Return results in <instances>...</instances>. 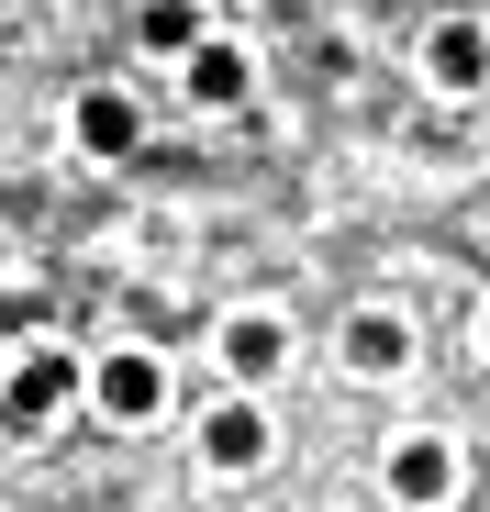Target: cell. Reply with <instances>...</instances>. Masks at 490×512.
<instances>
[{
    "label": "cell",
    "mask_w": 490,
    "mask_h": 512,
    "mask_svg": "<svg viewBox=\"0 0 490 512\" xmlns=\"http://www.w3.org/2000/svg\"><path fill=\"white\" fill-rule=\"evenodd\" d=\"M67 401H78V357L67 346H34L12 379H0V423H12V435H34V423L67 412Z\"/></svg>",
    "instance_id": "1"
},
{
    "label": "cell",
    "mask_w": 490,
    "mask_h": 512,
    "mask_svg": "<svg viewBox=\"0 0 490 512\" xmlns=\"http://www.w3.org/2000/svg\"><path fill=\"white\" fill-rule=\"evenodd\" d=\"M156 401H168V368H156L145 346H123V357H101V412H112V423H145Z\"/></svg>",
    "instance_id": "2"
},
{
    "label": "cell",
    "mask_w": 490,
    "mask_h": 512,
    "mask_svg": "<svg viewBox=\"0 0 490 512\" xmlns=\"http://www.w3.org/2000/svg\"><path fill=\"white\" fill-rule=\"evenodd\" d=\"M201 446H212V468H257V457H268V412H257V401H223Z\"/></svg>",
    "instance_id": "3"
},
{
    "label": "cell",
    "mask_w": 490,
    "mask_h": 512,
    "mask_svg": "<svg viewBox=\"0 0 490 512\" xmlns=\"http://www.w3.org/2000/svg\"><path fill=\"white\" fill-rule=\"evenodd\" d=\"M390 490H401V501H446V490H457V457H446L435 435H413V446L390 457Z\"/></svg>",
    "instance_id": "4"
},
{
    "label": "cell",
    "mask_w": 490,
    "mask_h": 512,
    "mask_svg": "<svg viewBox=\"0 0 490 512\" xmlns=\"http://www.w3.org/2000/svg\"><path fill=\"white\" fill-rule=\"evenodd\" d=\"M67 123H78V145H90V156H134V101H123V90H90Z\"/></svg>",
    "instance_id": "5"
},
{
    "label": "cell",
    "mask_w": 490,
    "mask_h": 512,
    "mask_svg": "<svg viewBox=\"0 0 490 512\" xmlns=\"http://www.w3.org/2000/svg\"><path fill=\"white\" fill-rule=\"evenodd\" d=\"M134 34H145V56H201V0H145Z\"/></svg>",
    "instance_id": "6"
},
{
    "label": "cell",
    "mask_w": 490,
    "mask_h": 512,
    "mask_svg": "<svg viewBox=\"0 0 490 512\" xmlns=\"http://www.w3.org/2000/svg\"><path fill=\"white\" fill-rule=\"evenodd\" d=\"M279 357H290V334H279V323H268V312H245V323H234V334H223V368H234V379H268V368H279Z\"/></svg>",
    "instance_id": "7"
},
{
    "label": "cell",
    "mask_w": 490,
    "mask_h": 512,
    "mask_svg": "<svg viewBox=\"0 0 490 512\" xmlns=\"http://www.w3.org/2000/svg\"><path fill=\"white\" fill-rule=\"evenodd\" d=\"M424 67L446 78V90H479V23H435L424 34Z\"/></svg>",
    "instance_id": "8"
},
{
    "label": "cell",
    "mask_w": 490,
    "mask_h": 512,
    "mask_svg": "<svg viewBox=\"0 0 490 512\" xmlns=\"http://www.w3.org/2000/svg\"><path fill=\"white\" fill-rule=\"evenodd\" d=\"M190 90H201V101H245V56H234V45H201V56H190Z\"/></svg>",
    "instance_id": "9"
},
{
    "label": "cell",
    "mask_w": 490,
    "mask_h": 512,
    "mask_svg": "<svg viewBox=\"0 0 490 512\" xmlns=\"http://www.w3.org/2000/svg\"><path fill=\"white\" fill-rule=\"evenodd\" d=\"M346 357H357V368H401V323H390V312L346 323Z\"/></svg>",
    "instance_id": "10"
}]
</instances>
